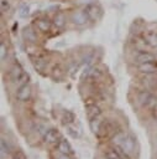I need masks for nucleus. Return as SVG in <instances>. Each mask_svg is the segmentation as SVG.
I'll use <instances>...</instances> for the list:
<instances>
[{"label": "nucleus", "mask_w": 157, "mask_h": 159, "mask_svg": "<svg viewBox=\"0 0 157 159\" xmlns=\"http://www.w3.org/2000/svg\"><path fill=\"white\" fill-rule=\"evenodd\" d=\"M120 145L122 147V149L125 152H127L129 154H131L135 150V139L131 135H125V138H124V140L121 142Z\"/></svg>", "instance_id": "6e6552de"}, {"label": "nucleus", "mask_w": 157, "mask_h": 159, "mask_svg": "<svg viewBox=\"0 0 157 159\" xmlns=\"http://www.w3.org/2000/svg\"><path fill=\"white\" fill-rule=\"evenodd\" d=\"M51 76H52V77H53L54 80H61V78L63 77V70H62V67H61L59 65L54 66V67L52 68Z\"/></svg>", "instance_id": "a211bd4d"}, {"label": "nucleus", "mask_w": 157, "mask_h": 159, "mask_svg": "<svg viewBox=\"0 0 157 159\" xmlns=\"http://www.w3.org/2000/svg\"><path fill=\"white\" fill-rule=\"evenodd\" d=\"M32 62H33V66L37 71H43L45 67H46V62L42 58H35Z\"/></svg>", "instance_id": "b1692460"}, {"label": "nucleus", "mask_w": 157, "mask_h": 159, "mask_svg": "<svg viewBox=\"0 0 157 159\" xmlns=\"http://www.w3.org/2000/svg\"><path fill=\"white\" fill-rule=\"evenodd\" d=\"M79 1H80V2H87V5H88V4H91L93 0H79Z\"/></svg>", "instance_id": "7c9ffc66"}, {"label": "nucleus", "mask_w": 157, "mask_h": 159, "mask_svg": "<svg viewBox=\"0 0 157 159\" xmlns=\"http://www.w3.org/2000/svg\"><path fill=\"white\" fill-rule=\"evenodd\" d=\"M143 40L152 47H157V32L152 30H147L143 32Z\"/></svg>", "instance_id": "1a4fd4ad"}, {"label": "nucleus", "mask_w": 157, "mask_h": 159, "mask_svg": "<svg viewBox=\"0 0 157 159\" xmlns=\"http://www.w3.org/2000/svg\"><path fill=\"white\" fill-rule=\"evenodd\" d=\"M57 159H70L69 158V155L68 154H63V153H61L59 155H58V158Z\"/></svg>", "instance_id": "c756f323"}, {"label": "nucleus", "mask_w": 157, "mask_h": 159, "mask_svg": "<svg viewBox=\"0 0 157 159\" xmlns=\"http://www.w3.org/2000/svg\"><path fill=\"white\" fill-rule=\"evenodd\" d=\"M101 114V111L100 108L95 104V103H90V104H87V116L89 119H93V118H99V116Z\"/></svg>", "instance_id": "9b49d317"}, {"label": "nucleus", "mask_w": 157, "mask_h": 159, "mask_svg": "<svg viewBox=\"0 0 157 159\" xmlns=\"http://www.w3.org/2000/svg\"><path fill=\"white\" fill-rule=\"evenodd\" d=\"M57 149H58L59 153H63V154H68V155L73 154V149H72L70 144H69L66 139H61V140L58 142V144H57Z\"/></svg>", "instance_id": "f8f14e48"}, {"label": "nucleus", "mask_w": 157, "mask_h": 159, "mask_svg": "<svg viewBox=\"0 0 157 159\" xmlns=\"http://www.w3.org/2000/svg\"><path fill=\"white\" fill-rule=\"evenodd\" d=\"M114 149L117 152V154H119L120 159H130L129 153H127V152H125V150L122 149V147H121V145H119V144H114Z\"/></svg>", "instance_id": "5701e85b"}, {"label": "nucleus", "mask_w": 157, "mask_h": 159, "mask_svg": "<svg viewBox=\"0 0 157 159\" xmlns=\"http://www.w3.org/2000/svg\"><path fill=\"white\" fill-rule=\"evenodd\" d=\"M36 25H37V29H38L41 32H48V31L51 30V21L47 20V19L37 20Z\"/></svg>", "instance_id": "2eb2a0df"}, {"label": "nucleus", "mask_w": 157, "mask_h": 159, "mask_svg": "<svg viewBox=\"0 0 157 159\" xmlns=\"http://www.w3.org/2000/svg\"><path fill=\"white\" fill-rule=\"evenodd\" d=\"M137 70L143 73V75H148V73H157V63L153 62H145V63H138Z\"/></svg>", "instance_id": "423d86ee"}, {"label": "nucleus", "mask_w": 157, "mask_h": 159, "mask_svg": "<svg viewBox=\"0 0 157 159\" xmlns=\"http://www.w3.org/2000/svg\"><path fill=\"white\" fill-rule=\"evenodd\" d=\"M137 99L140 102V104L142 106H146V107H152L155 103H156V99L153 97V94L148 91H140L137 93Z\"/></svg>", "instance_id": "f257e3e1"}, {"label": "nucleus", "mask_w": 157, "mask_h": 159, "mask_svg": "<svg viewBox=\"0 0 157 159\" xmlns=\"http://www.w3.org/2000/svg\"><path fill=\"white\" fill-rule=\"evenodd\" d=\"M53 24H54L58 29L63 27V26L66 25V15H64L63 12H57L56 16H54V19H53Z\"/></svg>", "instance_id": "dca6fc26"}, {"label": "nucleus", "mask_w": 157, "mask_h": 159, "mask_svg": "<svg viewBox=\"0 0 157 159\" xmlns=\"http://www.w3.org/2000/svg\"><path fill=\"white\" fill-rule=\"evenodd\" d=\"M45 140L49 144H58V142L61 140V134L57 129L51 128L45 133Z\"/></svg>", "instance_id": "39448f33"}, {"label": "nucleus", "mask_w": 157, "mask_h": 159, "mask_svg": "<svg viewBox=\"0 0 157 159\" xmlns=\"http://www.w3.org/2000/svg\"><path fill=\"white\" fill-rule=\"evenodd\" d=\"M28 14H30V9H28V6H27V5H22V6L20 7L19 15H20L21 17H26V16H28Z\"/></svg>", "instance_id": "bb28decb"}, {"label": "nucleus", "mask_w": 157, "mask_h": 159, "mask_svg": "<svg viewBox=\"0 0 157 159\" xmlns=\"http://www.w3.org/2000/svg\"><path fill=\"white\" fill-rule=\"evenodd\" d=\"M6 53H7V47L5 46V43H4V42H1V45H0V57H1V61H4V60H5Z\"/></svg>", "instance_id": "c85d7f7f"}, {"label": "nucleus", "mask_w": 157, "mask_h": 159, "mask_svg": "<svg viewBox=\"0 0 157 159\" xmlns=\"http://www.w3.org/2000/svg\"><path fill=\"white\" fill-rule=\"evenodd\" d=\"M88 20H89V17H88V15L85 14L84 10H83V11H74L73 15H72V21H73V24H75V25H78V26L84 25Z\"/></svg>", "instance_id": "0eeeda50"}, {"label": "nucleus", "mask_w": 157, "mask_h": 159, "mask_svg": "<svg viewBox=\"0 0 157 159\" xmlns=\"http://www.w3.org/2000/svg\"><path fill=\"white\" fill-rule=\"evenodd\" d=\"M0 7H1V12H6L10 9V2L9 0H0Z\"/></svg>", "instance_id": "cd10ccee"}, {"label": "nucleus", "mask_w": 157, "mask_h": 159, "mask_svg": "<svg viewBox=\"0 0 157 159\" xmlns=\"http://www.w3.org/2000/svg\"><path fill=\"white\" fill-rule=\"evenodd\" d=\"M89 125H90V129H91L93 133H98L100 130V120H99V118L89 119Z\"/></svg>", "instance_id": "6ab92c4d"}, {"label": "nucleus", "mask_w": 157, "mask_h": 159, "mask_svg": "<svg viewBox=\"0 0 157 159\" xmlns=\"http://www.w3.org/2000/svg\"><path fill=\"white\" fill-rule=\"evenodd\" d=\"M12 159H21V158H20V157H19V155H16V157H14V158H12Z\"/></svg>", "instance_id": "2f4dec72"}, {"label": "nucleus", "mask_w": 157, "mask_h": 159, "mask_svg": "<svg viewBox=\"0 0 157 159\" xmlns=\"http://www.w3.org/2000/svg\"><path fill=\"white\" fill-rule=\"evenodd\" d=\"M125 135H126V134H124L122 132H119V133H116V134L112 137V143H114V144H119V145H120V144H121V142L124 140Z\"/></svg>", "instance_id": "a878e982"}, {"label": "nucleus", "mask_w": 157, "mask_h": 159, "mask_svg": "<svg viewBox=\"0 0 157 159\" xmlns=\"http://www.w3.org/2000/svg\"><path fill=\"white\" fill-rule=\"evenodd\" d=\"M67 132H68L73 138H78V137L80 135V130H79V129H77L75 127H73L72 124L67 125Z\"/></svg>", "instance_id": "393cba45"}, {"label": "nucleus", "mask_w": 157, "mask_h": 159, "mask_svg": "<svg viewBox=\"0 0 157 159\" xmlns=\"http://www.w3.org/2000/svg\"><path fill=\"white\" fill-rule=\"evenodd\" d=\"M23 75H25V72H23V70H22V67H21L20 65H15V66L11 68V71H10V77H11V80H12L14 82H16V83L22 78Z\"/></svg>", "instance_id": "9d476101"}, {"label": "nucleus", "mask_w": 157, "mask_h": 159, "mask_svg": "<svg viewBox=\"0 0 157 159\" xmlns=\"http://www.w3.org/2000/svg\"><path fill=\"white\" fill-rule=\"evenodd\" d=\"M142 82L148 87H157V73H148L145 75Z\"/></svg>", "instance_id": "ddd939ff"}, {"label": "nucleus", "mask_w": 157, "mask_h": 159, "mask_svg": "<svg viewBox=\"0 0 157 159\" xmlns=\"http://www.w3.org/2000/svg\"><path fill=\"white\" fill-rule=\"evenodd\" d=\"M31 96V87L26 83V84H22L17 88L16 91V98L21 102H26Z\"/></svg>", "instance_id": "7ed1b4c3"}, {"label": "nucleus", "mask_w": 157, "mask_h": 159, "mask_svg": "<svg viewBox=\"0 0 157 159\" xmlns=\"http://www.w3.org/2000/svg\"><path fill=\"white\" fill-rule=\"evenodd\" d=\"M84 11H85V14L88 15L89 20H98V19L100 17V15H101L100 9H99L95 4H88V5L85 6Z\"/></svg>", "instance_id": "20e7f679"}, {"label": "nucleus", "mask_w": 157, "mask_h": 159, "mask_svg": "<svg viewBox=\"0 0 157 159\" xmlns=\"http://www.w3.org/2000/svg\"><path fill=\"white\" fill-rule=\"evenodd\" d=\"M0 149H1V158L4 159V158L10 153V145H9V143H6V140H5V139H1Z\"/></svg>", "instance_id": "4be33fe9"}, {"label": "nucleus", "mask_w": 157, "mask_h": 159, "mask_svg": "<svg viewBox=\"0 0 157 159\" xmlns=\"http://www.w3.org/2000/svg\"><path fill=\"white\" fill-rule=\"evenodd\" d=\"M101 75H103L101 70H99V68H96V67H93L91 70H89V71L87 72V76H88L89 78H91V80H98V78L101 77Z\"/></svg>", "instance_id": "f3484780"}, {"label": "nucleus", "mask_w": 157, "mask_h": 159, "mask_svg": "<svg viewBox=\"0 0 157 159\" xmlns=\"http://www.w3.org/2000/svg\"><path fill=\"white\" fill-rule=\"evenodd\" d=\"M23 37H25L27 41H31V42H35V41H36V34H35V31H32L31 29H25V30H23Z\"/></svg>", "instance_id": "412c9836"}, {"label": "nucleus", "mask_w": 157, "mask_h": 159, "mask_svg": "<svg viewBox=\"0 0 157 159\" xmlns=\"http://www.w3.org/2000/svg\"><path fill=\"white\" fill-rule=\"evenodd\" d=\"M135 61L137 63H145V62H153L156 61V57L155 55L147 52V51H142V50H138L136 53H135Z\"/></svg>", "instance_id": "f03ea898"}, {"label": "nucleus", "mask_w": 157, "mask_h": 159, "mask_svg": "<svg viewBox=\"0 0 157 159\" xmlns=\"http://www.w3.org/2000/svg\"><path fill=\"white\" fill-rule=\"evenodd\" d=\"M75 120V116L73 112L70 111H63L62 113V123L64 125H69V124H73Z\"/></svg>", "instance_id": "4468645a"}, {"label": "nucleus", "mask_w": 157, "mask_h": 159, "mask_svg": "<svg viewBox=\"0 0 157 159\" xmlns=\"http://www.w3.org/2000/svg\"><path fill=\"white\" fill-rule=\"evenodd\" d=\"M104 155H105L106 159H120L117 152H116L114 148H112V149H111V148L105 149V150H104Z\"/></svg>", "instance_id": "aec40b11"}]
</instances>
